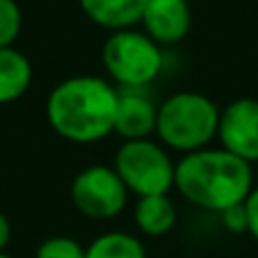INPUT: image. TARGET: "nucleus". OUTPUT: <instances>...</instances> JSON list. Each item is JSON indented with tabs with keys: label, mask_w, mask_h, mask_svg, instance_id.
Segmentation results:
<instances>
[{
	"label": "nucleus",
	"mask_w": 258,
	"mask_h": 258,
	"mask_svg": "<svg viewBox=\"0 0 258 258\" xmlns=\"http://www.w3.org/2000/svg\"><path fill=\"white\" fill-rule=\"evenodd\" d=\"M245 211H247V233L258 240V186L251 188V192L247 195Z\"/></svg>",
	"instance_id": "obj_17"
},
{
	"label": "nucleus",
	"mask_w": 258,
	"mask_h": 258,
	"mask_svg": "<svg viewBox=\"0 0 258 258\" xmlns=\"http://www.w3.org/2000/svg\"><path fill=\"white\" fill-rule=\"evenodd\" d=\"M174 188L192 206L220 215L247 200L254 188V172L251 163L224 147H204L183 154L174 168Z\"/></svg>",
	"instance_id": "obj_2"
},
{
	"label": "nucleus",
	"mask_w": 258,
	"mask_h": 258,
	"mask_svg": "<svg viewBox=\"0 0 258 258\" xmlns=\"http://www.w3.org/2000/svg\"><path fill=\"white\" fill-rule=\"evenodd\" d=\"M71 200L91 220H113L125 211L129 190L111 165H89L75 174Z\"/></svg>",
	"instance_id": "obj_6"
},
{
	"label": "nucleus",
	"mask_w": 258,
	"mask_h": 258,
	"mask_svg": "<svg viewBox=\"0 0 258 258\" xmlns=\"http://www.w3.org/2000/svg\"><path fill=\"white\" fill-rule=\"evenodd\" d=\"M147 0H80L82 12L91 23L109 32L129 30L138 25Z\"/></svg>",
	"instance_id": "obj_10"
},
{
	"label": "nucleus",
	"mask_w": 258,
	"mask_h": 258,
	"mask_svg": "<svg viewBox=\"0 0 258 258\" xmlns=\"http://www.w3.org/2000/svg\"><path fill=\"white\" fill-rule=\"evenodd\" d=\"M222 218V224L227 231L231 233H247V211H245V202L242 204H236L231 209L222 211L220 213Z\"/></svg>",
	"instance_id": "obj_16"
},
{
	"label": "nucleus",
	"mask_w": 258,
	"mask_h": 258,
	"mask_svg": "<svg viewBox=\"0 0 258 258\" xmlns=\"http://www.w3.org/2000/svg\"><path fill=\"white\" fill-rule=\"evenodd\" d=\"M141 25L159 45H174L190 32V5L188 0H147Z\"/></svg>",
	"instance_id": "obj_8"
},
{
	"label": "nucleus",
	"mask_w": 258,
	"mask_h": 258,
	"mask_svg": "<svg viewBox=\"0 0 258 258\" xmlns=\"http://www.w3.org/2000/svg\"><path fill=\"white\" fill-rule=\"evenodd\" d=\"M86 258H147V249L127 231H107L89 242Z\"/></svg>",
	"instance_id": "obj_13"
},
{
	"label": "nucleus",
	"mask_w": 258,
	"mask_h": 258,
	"mask_svg": "<svg viewBox=\"0 0 258 258\" xmlns=\"http://www.w3.org/2000/svg\"><path fill=\"white\" fill-rule=\"evenodd\" d=\"M34 258H86V247L71 236H52L36 247Z\"/></svg>",
	"instance_id": "obj_15"
},
{
	"label": "nucleus",
	"mask_w": 258,
	"mask_h": 258,
	"mask_svg": "<svg viewBox=\"0 0 258 258\" xmlns=\"http://www.w3.org/2000/svg\"><path fill=\"white\" fill-rule=\"evenodd\" d=\"M23 30V12L16 0H0V48H12Z\"/></svg>",
	"instance_id": "obj_14"
},
{
	"label": "nucleus",
	"mask_w": 258,
	"mask_h": 258,
	"mask_svg": "<svg viewBox=\"0 0 258 258\" xmlns=\"http://www.w3.org/2000/svg\"><path fill=\"white\" fill-rule=\"evenodd\" d=\"M174 168L168 147L152 138L125 141L113 159V170L136 197L168 195L174 188Z\"/></svg>",
	"instance_id": "obj_5"
},
{
	"label": "nucleus",
	"mask_w": 258,
	"mask_h": 258,
	"mask_svg": "<svg viewBox=\"0 0 258 258\" xmlns=\"http://www.w3.org/2000/svg\"><path fill=\"white\" fill-rule=\"evenodd\" d=\"M9 240H12V224H9V218L0 211V254H5Z\"/></svg>",
	"instance_id": "obj_18"
},
{
	"label": "nucleus",
	"mask_w": 258,
	"mask_h": 258,
	"mask_svg": "<svg viewBox=\"0 0 258 258\" xmlns=\"http://www.w3.org/2000/svg\"><path fill=\"white\" fill-rule=\"evenodd\" d=\"M220 147L247 163L258 161V100L238 98L220 111Z\"/></svg>",
	"instance_id": "obj_7"
},
{
	"label": "nucleus",
	"mask_w": 258,
	"mask_h": 258,
	"mask_svg": "<svg viewBox=\"0 0 258 258\" xmlns=\"http://www.w3.org/2000/svg\"><path fill=\"white\" fill-rule=\"evenodd\" d=\"M156 113L159 104L147 89H118L113 132L125 141L150 138L156 132Z\"/></svg>",
	"instance_id": "obj_9"
},
{
	"label": "nucleus",
	"mask_w": 258,
	"mask_h": 258,
	"mask_svg": "<svg viewBox=\"0 0 258 258\" xmlns=\"http://www.w3.org/2000/svg\"><path fill=\"white\" fill-rule=\"evenodd\" d=\"M134 222L141 233L150 238H161L172 231L177 224V206L168 195L138 197L134 206Z\"/></svg>",
	"instance_id": "obj_11"
},
{
	"label": "nucleus",
	"mask_w": 258,
	"mask_h": 258,
	"mask_svg": "<svg viewBox=\"0 0 258 258\" xmlns=\"http://www.w3.org/2000/svg\"><path fill=\"white\" fill-rule=\"evenodd\" d=\"M118 89L98 75H75L59 82L48 95L45 118L63 141L89 145L107 138L116 122Z\"/></svg>",
	"instance_id": "obj_1"
},
{
	"label": "nucleus",
	"mask_w": 258,
	"mask_h": 258,
	"mask_svg": "<svg viewBox=\"0 0 258 258\" xmlns=\"http://www.w3.org/2000/svg\"><path fill=\"white\" fill-rule=\"evenodd\" d=\"M32 84V63L21 50L0 48V104L16 102Z\"/></svg>",
	"instance_id": "obj_12"
},
{
	"label": "nucleus",
	"mask_w": 258,
	"mask_h": 258,
	"mask_svg": "<svg viewBox=\"0 0 258 258\" xmlns=\"http://www.w3.org/2000/svg\"><path fill=\"white\" fill-rule=\"evenodd\" d=\"M220 107L197 91H179L159 104L156 136L168 150L181 154L204 150L218 138Z\"/></svg>",
	"instance_id": "obj_3"
},
{
	"label": "nucleus",
	"mask_w": 258,
	"mask_h": 258,
	"mask_svg": "<svg viewBox=\"0 0 258 258\" xmlns=\"http://www.w3.org/2000/svg\"><path fill=\"white\" fill-rule=\"evenodd\" d=\"M102 66L120 89H147L163 71V52L152 36L129 27L111 32L104 41Z\"/></svg>",
	"instance_id": "obj_4"
},
{
	"label": "nucleus",
	"mask_w": 258,
	"mask_h": 258,
	"mask_svg": "<svg viewBox=\"0 0 258 258\" xmlns=\"http://www.w3.org/2000/svg\"><path fill=\"white\" fill-rule=\"evenodd\" d=\"M0 258H14V256H9L7 251H5V254H0Z\"/></svg>",
	"instance_id": "obj_19"
}]
</instances>
